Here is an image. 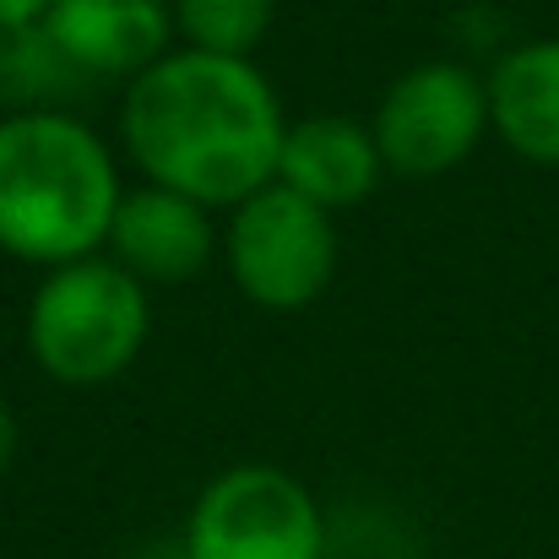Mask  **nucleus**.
<instances>
[{
    "label": "nucleus",
    "instance_id": "nucleus-11",
    "mask_svg": "<svg viewBox=\"0 0 559 559\" xmlns=\"http://www.w3.org/2000/svg\"><path fill=\"white\" fill-rule=\"evenodd\" d=\"M87 76L55 49L44 22L0 33V104L11 109H66Z\"/></svg>",
    "mask_w": 559,
    "mask_h": 559
},
{
    "label": "nucleus",
    "instance_id": "nucleus-5",
    "mask_svg": "<svg viewBox=\"0 0 559 559\" xmlns=\"http://www.w3.org/2000/svg\"><path fill=\"white\" fill-rule=\"evenodd\" d=\"M374 147L385 175L396 180H440L462 169L489 131V82L462 60L407 66L370 115Z\"/></svg>",
    "mask_w": 559,
    "mask_h": 559
},
{
    "label": "nucleus",
    "instance_id": "nucleus-6",
    "mask_svg": "<svg viewBox=\"0 0 559 559\" xmlns=\"http://www.w3.org/2000/svg\"><path fill=\"white\" fill-rule=\"evenodd\" d=\"M186 559H326V516L294 473L239 462L195 495Z\"/></svg>",
    "mask_w": 559,
    "mask_h": 559
},
{
    "label": "nucleus",
    "instance_id": "nucleus-7",
    "mask_svg": "<svg viewBox=\"0 0 559 559\" xmlns=\"http://www.w3.org/2000/svg\"><path fill=\"white\" fill-rule=\"evenodd\" d=\"M104 255L147 288L153 283H195L223 255V223L212 217V206L142 180L136 190L120 195Z\"/></svg>",
    "mask_w": 559,
    "mask_h": 559
},
{
    "label": "nucleus",
    "instance_id": "nucleus-13",
    "mask_svg": "<svg viewBox=\"0 0 559 559\" xmlns=\"http://www.w3.org/2000/svg\"><path fill=\"white\" fill-rule=\"evenodd\" d=\"M49 0H0V33H16V27H33L44 22Z\"/></svg>",
    "mask_w": 559,
    "mask_h": 559
},
{
    "label": "nucleus",
    "instance_id": "nucleus-2",
    "mask_svg": "<svg viewBox=\"0 0 559 559\" xmlns=\"http://www.w3.org/2000/svg\"><path fill=\"white\" fill-rule=\"evenodd\" d=\"M120 195V164L82 115H0V255L44 272L104 255Z\"/></svg>",
    "mask_w": 559,
    "mask_h": 559
},
{
    "label": "nucleus",
    "instance_id": "nucleus-1",
    "mask_svg": "<svg viewBox=\"0 0 559 559\" xmlns=\"http://www.w3.org/2000/svg\"><path fill=\"white\" fill-rule=\"evenodd\" d=\"M288 115L255 60L201 55L175 44L126 82L120 147L147 186L180 190L228 212L277 180Z\"/></svg>",
    "mask_w": 559,
    "mask_h": 559
},
{
    "label": "nucleus",
    "instance_id": "nucleus-10",
    "mask_svg": "<svg viewBox=\"0 0 559 559\" xmlns=\"http://www.w3.org/2000/svg\"><path fill=\"white\" fill-rule=\"evenodd\" d=\"M489 131L527 164L559 169V38H527L495 60Z\"/></svg>",
    "mask_w": 559,
    "mask_h": 559
},
{
    "label": "nucleus",
    "instance_id": "nucleus-9",
    "mask_svg": "<svg viewBox=\"0 0 559 559\" xmlns=\"http://www.w3.org/2000/svg\"><path fill=\"white\" fill-rule=\"evenodd\" d=\"M380 180H385V158L365 120H348V115L288 120L283 153H277V186L299 190L305 201L337 217L343 206L370 201Z\"/></svg>",
    "mask_w": 559,
    "mask_h": 559
},
{
    "label": "nucleus",
    "instance_id": "nucleus-3",
    "mask_svg": "<svg viewBox=\"0 0 559 559\" xmlns=\"http://www.w3.org/2000/svg\"><path fill=\"white\" fill-rule=\"evenodd\" d=\"M147 332V283H136L109 255L49 266L27 299V354L55 385L71 391L120 380L142 359Z\"/></svg>",
    "mask_w": 559,
    "mask_h": 559
},
{
    "label": "nucleus",
    "instance_id": "nucleus-12",
    "mask_svg": "<svg viewBox=\"0 0 559 559\" xmlns=\"http://www.w3.org/2000/svg\"><path fill=\"white\" fill-rule=\"evenodd\" d=\"M175 5V38L201 55L255 60L261 38L277 22V0H169Z\"/></svg>",
    "mask_w": 559,
    "mask_h": 559
},
{
    "label": "nucleus",
    "instance_id": "nucleus-14",
    "mask_svg": "<svg viewBox=\"0 0 559 559\" xmlns=\"http://www.w3.org/2000/svg\"><path fill=\"white\" fill-rule=\"evenodd\" d=\"M16 462V413L0 402V473Z\"/></svg>",
    "mask_w": 559,
    "mask_h": 559
},
{
    "label": "nucleus",
    "instance_id": "nucleus-4",
    "mask_svg": "<svg viewBox=\"0 0 559 559\" xmlns=\"http://www.w3.org/2000/svg\"><path fill=\"white\" fill-rule=\"evenodd\" d=\"M337 217L299 190L272 186L228 206L223 223V266L234 288L266 310V316H294L310 310L332 277H337Z\"/></svg>",
    "mask_w": 559,
    "mask_h": 559
},
{
    "label": "nucleus",
    "instance_id": "nucleus-8",
    "mask_svg": "<svg viewBox=\"0 0 559 559\" xmlns=\"http://www.w3.org/2000/svg\"><path fill=\"white\" fill-rule=\"evenodd\" d=\"M44 33L87 82H131L175 49L169 0H49Z\"/></svg>",
    "mask_w": 559,
    "mask_h": 559
}]
</instances>
